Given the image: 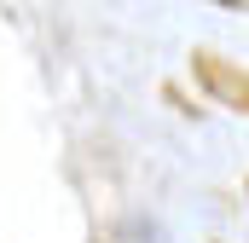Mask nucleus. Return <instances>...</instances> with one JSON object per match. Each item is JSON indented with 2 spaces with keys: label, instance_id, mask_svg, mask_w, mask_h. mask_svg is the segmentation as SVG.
Masks as SVG:
<instances>
[{
  "label": "nucleus",
  "instance_id": "f257e3e1",
  "mask_svg": "<svg viewBox=\"0 0 249 243\" xmlns=\"http://www.w3.org/2000/svg\"><path fill=\"white\" fill-rule=\"evenodd\" d=\"M191 75L203 81V93L214 104L249 116V64H232V58H220V52H191Z\"/></svg>",
  "mask_w": 249,
  "mask_h": 243
},
{
  "label": "nucleus",
  "instance_id": "f03ea898",
  "mask_svg": "<svg viewBox=\"0 0 249 243\" xmlns=\"http://www.w3.org/2000/svg\"><path fill=\"white\" fill-rule=\"evenodd\" d=\"M105 243H174L151 214H127V220H116L110 232H105Z\"/></svg>",
  "mask_w": 249,
  "mask_h": 243
},
{
  "label": "nucleus",
  "instance_id": "7ed1b4c3",
  "mask_svg": "<svg viewBox=\"0 0 249 243\" xmlns=\"http://www.w3.org/2000/svg\"><path fill=\"white\" fill-rule=\"evenodd\" d=\"M214 6H226V12H244V17H249V0H214Z\"/></svg>",
  "mask_w": 249,
  "mask_h": 243
}]
</instances>
